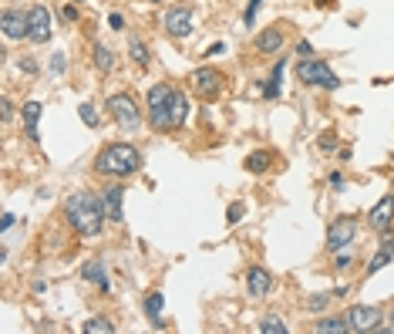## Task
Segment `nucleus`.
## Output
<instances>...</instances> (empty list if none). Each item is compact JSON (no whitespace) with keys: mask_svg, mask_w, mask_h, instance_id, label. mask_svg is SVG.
Segmentation results:
<instances>
[{"mask_svg":"<svg viewBox=\"0 0 394 334\" xmlns=\"http://www.w3.org/2000/svg\"><path fill=\"white\" fill-rule=\"evenodd\" d=\"M330 294H334V297L341 300V297H347V294H351V287H337V291H330Z\"/></svg>","mask_w":394,"mask_h":334,"instance_id":"79ce46f5","label":"nucleus"},{"mask_svg":"<svg viewBox=\"0 0 394 334\" xmlns=\"http://www.w3.org/2000/svg\"><path fill=\"white\" fill-rule=\"evenodd\" d=\"M78 3H81V0H78Z\"/></svg>","mask_w":394,"mask_h":334,"instance_id":"49530a36","label":"nucleus"},{"mask_svg":"<svg viewBox=\"0 0 394 334\" xmlns=\"http://www.w3.org/2000/svg\"><path fill=\"white\" fill-rule=\"evenodd\" d=\"M105 108H108V115L119 122L121 132H138V126H142V108H138V102H135L132 91H115V95H108Z\"/></svg>","mask_w":394,"mask_h":334,"instance_id":"7ed1b4c3","label":"nucleus"},{"mask_svg":"<svg viewBox=\"0 0 394 334\" xmlns=\"http://www.w3.org/2000/svg\"><path fill=\"white\" fill-rule=\"evenodd\" d=\"M47 68H51V75H54V78H61V75H64V68H68V58H64V51H54Z\"/></svg>","mask_w":394,"mask_h":334,"instance_id":"c85d7f7f","label":"nucleus"},{"mask_svg":"<svg viewBox=\"0 0 394 334\" xmlns=\"http://www.w3.org/2000/svg\"><path fill=\"white\" fill-rule=\"evenodd\" d=\"M256 331H263V334H286V324H283V318H280V314H267V318H260Z\"/></svg>","mask_w":394,"mask_h":334,"instance_id":"393cba45","label":"nucleus"},{"mask_svg":"<svg viewBox=\"0 0 394 334\" xmlns=\"http://www.w3.org/2000/svg\"><path fill=\"white\" fill-rule=\"evenodd\" d=\"M270 287H273V277H270L267 267H249L246 270V294L249 297H267Z\"/></svg>","mask_w":394,"mask_h":334,"instance_id":"4468645a","label":"nucleus"},{"mask_svg":"<svg viewBox=\"0 0 394 334\" xmlns=\"http://www.w3.org/2000/svg\"><path fill=\"white\" fill-rule=\"evenodd\" d=\"M283 75H286V58H280L273 64V71H270V78L263 84V95L267 98H280V91H283Z\"/></svg>","mask_w":394,"mask_h":334,"instance_id":"6ab92c4d","label":"nucleus"},{"mask_svg":"<svg viewBox=\"0 0 394 334\" xmlns=\"http://www.w3.org/2000/svg\"><path fill=\"white\" fill-rule=\"evenodd\" d=\"M91 58H95V68L98 71H115V51L108 47V44H95V51H91Z\"/></svg>","mask_w":394,"mask_h":334,"instance_id":"4be33fe9","label":"nucleus"},{"mask_svg":"<svg viewBox=\"0 0 394 334\" xmlns=\"http://www.w3.org/2000/svg\"><path fill=\"white\" fill-rule=\"evenodd\" d=\"M293 75L300 78L304 84H320V88H330V91H337L341 88V78L330 71V64L327 61H317V58H300V64L293 68Z\"/></svg>","mask_w":394,"mask_h":334,"instance_id":"39448f33","label":"nucleus"},{"mask_svg":"<svg viewBox=\"0 0 394 334\" xmlns=\"http://www.w3.org/2000/svg\"><path fill=\"white\" fill-rule=\"evenodd\" d=\"M330 300H334V294H310V297L304 300V307H307L310 314H320V311H327Z\"/></svg>","mask_w":394,"mask_h":334,"instance_id":"a878e982","label":"nucleus"},{"mask_svg":"<svg viewBox=\"0 0 394 334\" xmlns=\"http://www.w3.org/2000/svg\"><path fill=\"white\" fill-rule=\"evenodd\" d=\"M14 223H17V219H14V213H3V219H0V230L7 233V230H10Z\"/></svg>","mask_w":394,"mask_h":334,"instance_id":"4c0bfd02","label":"nucleus"},{"mask_svg":"<svg viewBox=\"0 0 394 334\" xmlns=\"http://www.w3.org/2000/svg\"><path fill=\"white\" fill-rule=\"evenodd\" d=\"M162 311H165V297L158 291H152L145 297V318L152 321V328H162Z\"/></svg>","mask_w":394,"mask_h":334,"instance_id":"412c9836","label":"nucleus"},{"mask_svg":"<svg viewBox=\"0 0 394 334\" xmlns=\"http://www.w3.org/2000/svg\"><path fill=\"white\" fill-rule=\"evenodd\" d=\"M149 3H158V0H149Z\"/></svg>","mask_w":394,"mask_h":334,"instance_id":"a18cd8bd","label":"nucleus"},{"mask_svg":"<svg viewBox=\"0 0 394 334\" xmlns=\"http://www.w3.org/2000/svg\"><path fill=\"white\" fill-rule=\"evenodd\" d=\"M51 24H54L51 10H47L44 3H34V7L27 10V41L31 44H47L51 41Z\"/></svg>","mask_w":394,"mask_h":334,"instance_id":"1a4fd4ad","label":"nucleus"},{"mask_svg":"<svg viewBox=\"0 0 394 334\" xmlns=\"http://www.w3.org/2000/svg\"><path fill=\"white\" fill-rule=\"evenodd\" d=\"M78 115H81V122H84V126H88V128H98V122H101L91 102H81V105H78Z\"/></svg>","mask_w":394,"mask_h":334,"instance_id":"cd10ccee","label":"nucleus"},{"mask_svg":"<svg viewBox=\"0 0 394 334\" xmlns=\"http://www.w3.org/2000/svg\"><path fill=\"white\" fill-rule=\"evenodd\" d=\"M391 328H394V307H391Z\"/></svg>","mask_w":394,"mask_h":334,"instance_id":"37998d69","label":"nucleus"},{"mask_svg":"<svg viewBox=\"0 0 394 334\" xmlns=\"http://www.w3.org/2000/svg\"><path fill=\"white\" fill-rule=\"evenodd\" d=\"M162 27H165V34H169L172 41H186V38H193V31H196V24H193V10H189L186 3L169 7L165 17H162Z\"/></svg>","mask_w":394,"mask_h":334,"instance_id":"423d86ee","label":"nucleus"},{"mask_svg":"<svg viewBox=\"0 0 394 334\" xmlns=\"http://www.w3.org/2000/svg\"><path fill=\"white\" fill-rule=\"evenodd\" d=\"M351 263H354V257H351V253H334V270H347V267H351Z\"/></svg>","mask_w":394,"mask_h":334,"instance_id":"473e14b6","label":"nucleus"},{"mask_svg":"<svg viewBox=\"0 0 394 334\" xmlns=\"http://www.w3.org/2000/svg\"><path fill=\"white\" fill-rule=\"evenodd\" d=\"M314 331H320V334H347L351 331V321H347V314H344V318H323V321H317Z\"/></svg>","mask_w":394,"mask_h":334,"instance_id":"5701e85b","label":"nucleus"},{"mask_svg":"<svg viewBox=\"0 0 394 334\" xmlns=\"http://www.w3.org/2000/svg\"><path fill=\"white\" fill-rule=\"evenodd\" d=\"M367 223H371V230L374 233H388L394 223V193L391 196H384V200H378L371 213H367Z\"/></svg>","mask_w":394,"mask_h":334,"instance_id":"9b49d317","label":"nucleus"},{"mask_svg":"<svg viewBox=\"0 0 394 334\" xmlns=\"http://www.w3.org/2000/svg\"><path fill=\"white\" fill-rule=\"evenodd\" d=\"M108 27H112V31H125V17H121V14H112V17H108Z\"/></svg>","mask_w":394,"mask_h":334,"instance_id":"e433bc0d","label":"nucleus"},{"mask_svg":"<svg viewBox=\"0 0 394 334\" xmlns=\"http://www.w3.org/2000/svg\"><path fill=\"white\" fill-rule=\"evenodd\" d=\"M128 58L138 64V68H149V47H145V41H138V38H128Z\"/></svg>","mask_w":394,"mask_h":334,"instance_id":"b1692460","label":"nucleus"},{"mask_svg":"<svg viewBox=\"0 0 394 334\" xmlns=\"http://www.w3.org/2000/svg\"><path fill=\"white\" fill-rule=\"evenodd\" d=\"M391 257H394V240L391 237H384V243H381V250L371 257V263H367V277H374L378 270H384L388 263H391Z\"/></svg>","mask_w":394,"mask_h":334,"instance_id":"a211bd4d","label":"nucleus"},{"mask_svg":"<svg viewBox=\"0 0 394 334\" xmlns=\"http://www.w3.org/2000/svg\"><path fill=\"white\" fill-rule=\"evenodd\" d=\"M17 68H21V75H27V78H34V75H38V61H34V58H21V61H17Z\"/></svg>","mask_w":394,"mask_h":334,"instance_id":"2f4dec72","label":"nucleus"},{"mask_svg":"<svg viewBox=\"0 0 394 334\" xmlns=\"http://www.w3.org/2000/svg\"><path fill=\"white\" fill-rule=\"evenodd\" d=\"M40 112H44V105H40V102H24V105H21V122H24V135H27L34 145L40 142V132H38Z\"/></svg>","mask_w":394,"mask_h":334,"instance_id":"2eb2a0df","label":"nucleus"},{"mask_svg":"<svg viewBox=\"0 0 394 334\" xmlns=\"http://www.w3.org/2000/svg\"><path fill=\"white\" fill-rule=\"evenodd\" d=\"M297 54H300V58H314V47H310V41H297Z\"/></svg>","mask_w":394,"mask_h":334,"instance_id":"c9c22d12","label":"nucleus"},{"mask_svg":"<svg viewBox=\"0 0 394 334\" xmlns=\"http://www.w3.org/2000/svg\"><path fill=\"white\" fill-rule=\"evenodd\" d=\"M64 216L71 223V230L81 233V237H98L101 226H105V209H101V200H95L91 193H71L64 200Z\"/></svg>","mask_w":394,"mask_h":334,"instance_id":"f257e3e1","label":"nucleus"},{"mask_svg":"<svg viewBox=\"0 0 394 334\" xmlns=\"http://www.w3.org/2000/svg\"><path fill=\"white\" fill-rule=\"evenodd\" d=\"M320 149H323V152H330V149H334V139H330V135H323V139H320Z\"/></svg>","mask_w":394,"mask_h":334,"instance_id":"a19ab883","label":"nucleus"},{"mask_svg":"<svg viewBox=\"0 0 394 334\" xmlns=\"http://www.w3.org/2000/svg\"><path fill=\"white\" fill-rule=\"evenodd\" d=\"M283 41H286V38H283L280 27H267V31H260V34L253 38V47H256L260 54H276V51L283 47Z\"/></svg>","mask_w":394,"mask_h":334,"instance_id":"f3484780","label":"nucleus"},{"mask_svg":"<svg viewBox=\"0 0 394 334\" xmlns=\"http://www.w3.org/2000/svg\"><path fill=\"white\" fill-rule=\"evenodd\" d=\"M223 84H226V75L216 71V68H196L193 71V91H196L202 102H212L223 95Z\"/></svg>","mask_w":394,"mask_h":334,"instance_id":"6e6552de","label":"nucleus"},{"mask_svg":"<svg viewBox=\"0 0 394 334\" xmlns=\"http://www.w3.org/2000/svg\"><path fill=\"white\" fill-rule=\"evenodd\" d=\"M347 321H351V331H381V307H371V304H354L347 311Z\"/></svg>","mask_w":394,"mask_h":334,"instance_id":"9d476101","label":"nucleus"},{"mask_svg":"<svg viewBox=\"0 0 394 334\" xmlns=\"http://www.w3.org/2000/svg\"><path fill=\"white\" fill-rule=\"evenodd\" d=\"M270 163H273V152L256 149V152H249V159H246L243 166H246V172H253V176H263V172L270 169Z\"/></svg>","mask_w":394,"mask_h":334,"instance_id":"aec40b11","label":"nucleus"},{"mask_svg":"<svg viewBox=\"0 0 394 334\" xmlns=\"http://www.w3.org/2000/svg\"><path fill=\"white\" fill-rule=\"evenodd\" d=\"M172 84L158 82L149 88V95H145V115H149V126L156 128V132H169V102H172Z\"/></svg>","mask_w":394,"mask_h":334,"instance_id":"20e7f679","label":"nucleus"},{"mask_svg":"<svg viewBox=\"0 0 394 334\" xmlns=\"http://www.w3.org/2000/svg\"><path fill=\"white\" fill-rule=\"evenodd\" d=\"M206 58H212V54H226V41H216V44H209L206 51H202Z\"/></svg>","mask_w":394,"mask_h":334,"instance_id":"f704fd0d","label":"nucleus"},{"mask_svg":"<svg viewBox=\"0 0 394 334\" xmlns=\"http://www.w3.org/2000/svg\"><path fill=\"white\" fill-rule=\"evenodd\" d=\"M142 169V152L132 145V142H112L98 152L95 159V172L98 176H115V179H125V176H135Z\"/></svg>","mask_w":394,"mask_h":334,"instance_id":"f03ea898","label":"nucleus"},{"mask_svg":"<svg viewBox=\"0 0 394 334\" xmlns=\"http://www.w3.org/2000/svg\"><path fill=\"white\" fill-rule=\"evenodd\" d=\"M81 277L88 281V284H95L98 291H112V277H108V270H105V263H98V260H88L84 267H81Z\"/></svg>","mask_w":394,"mask_h":334,"instance_id":"dca6fc26","label":"nucleus"},{"mask_svg":"<svg viewBox=\"0 0 394 334\" xmlns=\"http://www.w3.org/2000/svg\"><path fill=\"white\" fill-rule=\"evenodd\" d=\"M61 17H64V21H68V24H75V21H78V17H81L78 3H68V7H64V10H61Z\"/></svg>","mask_w":394,"mask_h":334,"instance_id":"72a5a7b5","label":"nucleus"},{"mask_svg":"<svg viewBox=\"0 0 394 334\" xmlns=\"http://www.w3.org/2000/svg\"><path fill=\"white\" fill-rule=\"evenodd\" d=\"M260 7H263V0H249V3H246V14H243V27H253V24H256V14H260Z\"/></svg>","mask_w":394,"mask_h":334,"instance_id":"c756f323","label":"nucleus"},{"mask_svg":"<svg viewBox=\"0 0 394 334\" xmlns=\"http://www.w3.org/2000/svg\"><path fill=\"white\" fill-rule=\"evenodd\" d=\"M121 200H125V186H108V189L101 193V209H105V219H108V223H121V219H125Z\"/></svg>","mask_w":394,"mask_h":334,"instance_id":"ddd939ff","label":"nucleus"},{"mask_svg":"<svg viewBox=\"0 0 394 334\" xmlns=\"http://www.w3.org/2000/svg\"><path fill=\"white\" fill-rule=\"evenodd\" d=\"M243 213H246L243 203H230V209H226V223H230V226H236L239 219H243Z\"/></svg>","mask_w":394,"mask_h":334,"instance_id":"7c9ffc66","label":"nucleus"},{"mask_svg":"<svg viewBox=\"0 0 394 334\" xmlns=\"http://www.w3.org/2000/svg\"><path fill=\"white\" fill-rule=\"evenodd\" d=\"M354 240H357V219L354 216H337V219L327 226V250L330 253L347 250Z\"/></svg>","mask_w":394,"mask_h":334,"instance_id":"0eeeda50","label":"nucleus"},{"mask_svg":"<svg viewBox=\"0 0 394 334\" xmlns=\"http://www.w3.org/2000/svg\"><path fill=\"white\" fill-rule=\"evenodd\" d=\"M0 31H3L7 41H24V38H27V14L17 10V7H7V10H3Z\"/></svg>","mask_w":394,"mask_h":334,"instance_id":"f8f14e48","label":"nucleus"},{"mask_svg":"<svg viewBox=\"0 0 394 334\" xmlns=\"http://www.w3.org/2000/svg\"><path fill=\"white\" fill-rule=\"evenodd\" d=\"M115 331V324L108 321V318H91V321H84V334H112Z\"/></svg>","mask_w":394,"mask_h":334,"instance_id":"bb28decb","label":"nucleus"},{"mask_svg":"<svg viewBox=\"0 0 394 334\" xmlns=\"http://www.w3.org/2000/svg\"><path fill=\"white\" fill-rule=\"evenodd\" d=\"M0 105H3V108H0V115H3V122H7V119H10V115H14V108H10V102H7V98H3V102H0Z\"/></svg>","mask_w":394,"mask_h":334,"instance_id":"ea45409f","label":"nucleus"},{"mask_svg":"<svg viewBox=\"0 0 394 334\" xmlns=\"http://www.w3.org/2000/svg\"><path fill=\"white\" fill-rule=\"evenodd\" d=\"M391 193H394V179H391Z\"/></svg>","mask_w":394,"mask_h":334,"instance_id":"c03bdc74","label":"nucleus"},{"mask_svg":"<svg viewBox=\"0 0 394 334\" xmlns=\"http://www.w3.org/2000/svg\"><path fill=\"white\" fill-rule=\"evenodd\" d=\"M330 186H334V189H344V176H341V172H330Z\"/></svg>","mask_w":394,"mask_h":334,"instance_id":"58836bf2","label":"nucleus"}]
</instances>
